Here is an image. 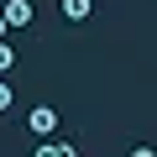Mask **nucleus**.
I'll use <instances>...</instances> for the list:
<instances>
[{
  "label": "nucleus",
  "instance_id": "nucleus-2",
  "mask_svg": "<svg viewBox=\"0 0 157 157\" xmlns=\"http://www.w3.org/2000/svg\"><path fill=\"white\" fill-rule=\"evenodd\" d=\"M32 157H78V147H73V141H63V136H42Z\"/></svg>",
  "mask_w": 157,
  "mask_h": 157
},
{
  "label": "nucleus",
  "instance_id": "nucleus-6",
  "mask_svg": "<svg viewBox=\"0 0 157 157\" xmlns=\"http://www.w3.org/2000/svg\"><path fill=\"white\" fill-rule=\"evenodd\" d=\"M11 100H16V89H11V78L0 73V110H11Z\"/></svg>",
  "mask_w": 157,
  "mask_h": 157
},
{
  "label": "nucleus",
  "instance_id": "nucleus-1",
  "mask_svg": "<svg viewBox=\"0 0 157 157\" xmlns=\"http://www.w3.org/2000/svg\"><path fill=\"white\" fill-rule=\"evenodd\" d=\"M26 126H32V136H58V110L52 105H37L26 115Z\"/></svg>",
  "mask_w": 157,
  "mask_h": 157
},
{
  "label": "nucleus",
  "instance_id": "nucleus-8",
  "mask_svg": "<svg viewBox=\"0 0 157 157\" xmlns=\"http://www.w3.org/2000/svg\"><path fill=\"white\" fill-rule=\"evenodd\" d=\"M6 32H11V21H6V11H0V37H6Z\"/></svg>",
  "mask_w": 157,
  "mask_h": 157
},
{
  "label": "nucleus",
  "instance_id": "nucleus-5",
  "mask_svg": "<svg viewBox=\"0 0 157 157\" xmlns=\"http://www.w3.org/2000/svg\"><path fill=\"white\" fill-rule=\"evenodd\" d=\"M16 58H21V52H16V42H11V37H0V73H11V68H16Z\"/></svg>",
  "mask_w": 157,
  "mask_h": 157
},
{
  "label": "nucleus",
  "instance_id": "nucleus-7",
  "mask_svg": "<svg viewBox=\"0 0 157 157\" xmlns=\"http://www.w3.org/2000/svg\"><path fill=\"white\" fill-rule=\"evenodd\" d=\"M126 157H157V147H131Z\"/></svg>",
  "mask_w": 157,
  "mask_h": 157
},
{
  "label": "nucleus",
  "instance_id": "nucleus-3",
  "mask_svg": "<svg viewBox=\"0 0 157 157\" xmlns=\"http://www.w3.org/2000/svg\"><path fill=\"white\" fill-rule=\"evenodd\" d=\"M0 11H6V21H11V26H32V16H37L32 0H6Z\"/></svg>",
  "mask_w": 157,
  "mask_h": 157
},
{
  "label": "nucleus",
  "instance_id": "nucleus-4",
  "mask_svg": "<svg viewBox=\"0 0 157 157\" xmlns=\"http://www.w3.org/2000/svg\"><path fill=\"white\" fill-rule=\"evenodd\" d=\"M63 16L68 21H89L94 16V0H63Z\"/></svg>",
  "mask_w": 157,
  "mask_h": 157
}]
</instances>
